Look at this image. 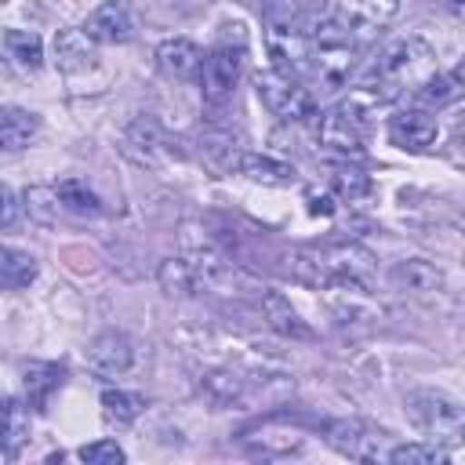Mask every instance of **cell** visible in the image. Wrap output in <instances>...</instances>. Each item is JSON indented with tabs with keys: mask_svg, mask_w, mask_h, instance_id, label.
<instances>
[{
	"mask_svg": "<svg viewBox=\"0 0 465 465\" xmlns=\"http://www.w3.org/2000/svg\"><path fill=\"white\" fill-rule=\"evenodd\" d=\"M102 407H105V414H109L113 421L127 425V421H134V418L145 411V396L124 392V389H105V392H102Z\"/></svg>",
	"mask_w": 465,
	"mask_h": 465,
	"instance_id": "4dcf8cb0",
	"label": "cell"
},
{
	"mask_svg": "<svg viewBox=\"0 0 465 465\" xmlns=\"http://www.w3.org/2000/svg\"><path fill=\"white\" fill-rule=\"evenodd\" d=\"M11 214H15V207H11V200H7V193L0 189V229L11 222Z\"/></svg>",
	"mask_w": 465,
	"mask_h": 465,
	"instance_id": "8d00e7d4",
	"label": "cell"
},
{
	"mask_svg": "<svg viewBox=\"0 0 465 465\" xmlns=\"http://www.w3.org/2000/svg\"><path fill=\"white\" fill-rule=\"evenodd\" d=\"M254 87H258L262 105H265L272 116H280V120H305V116H312V109H316L309 87H305L302 80H294V76L276 73V69L258 73V76H254Z\"/></svg>",
	"mask_w": 465,
	"mask_h": 465,
	"instance_id": "277c9868",
	"label": "cell"
},
{
	"mask_svg": "<svg viewBox=\"0 0 465 465\" xmlns=\"http://www.w3.org/2000/svg\"><path fill=\"white\" fill-rule=\"evenodd\" d=\"M302 7H309V11H323L327 0H302Z\"/></svg>",
	"mask_w": 465,
	"mask_h": 465,
	"instance_id": "74e56055",
	"label": "cell"
},
{
	"mask_svg": "<svg viewBox=\"0 0 465 465\" xmlns=\"http://www.w3.org/2000/svg\"><path fill=\"white\" fill-rule=\"evenodd\" d=\"M287 272L302 287H312V291H331V283H334V269L327 265L323 251H309V247H298L287 254Z\"/></svg>",
	"mask_w": 465,
	"mask_h": 465,
	"instance_id": "e0dca14e",
	"label": "cell"
},
{
	"mask_svg": "<svg viewBox=\"0 0 465 465\" xmlns=\"http://www.w3.org/2000/svg\"><path fill=\"white\" fill-rule=\"evenodd\" d=\"M392 283L403 291V294H432V291H443V272L440 265H432L429 258H407L392 269Z\"/></svg>",
	"mask_w": 465,
	"mask_h": 465,
	"instance_id": "9a60e30c",
	"label": "cell"
},
{
	"mask_svg": "<svg viewBox=\"0 0 465 465\" xmlns=\"http://www.w3.org/2000/svg\"><path fill=\"white\" fill-rule=\"evenodd\" d=\"M414 98H418V105H425V109H432V105H447L450 98H458V73L454 76H443L440 69L414 91Z\"/></svg>",
	"mask_w": 465,
	"mask_h": 465,
	"instance_id": "1f68e13d",
	"label": "cell"
},
{
	"mask_svg": "<svg viewBox=\"0 0 465 465\" xmlns=\"http://www.w3.org/2000/svg\"><path fill=\"white\" fill-rule=\"evenodd\" d=\"M25 440H29V403L15 396H0V447L15 454Z\"/></svg>",
	"mask_w": 465,
	"mask_h": 465,
	"instance_id": "603a6c76",
	"label": "cell"
},
{
	"mask_svg": "<svg viewBox=\"0 0 465 465\" xmlns=\"http://www.w3.org/2000/svg\"><path fill=\"white\" fill-rule=\"evenodd\" d=\"M80 461H87V465H120L124 461V447L113 443V440H98V443L80 447Z\"/></svg>",
	"mask_w": 465,
	"mask_h": 465,
	"instance_id": "e575fe53",
	"label": "cell"
},
{
	"mask_svg": "<svg viewBox=\"0 0 465 465\" xmlns=\"http://www.w3.org/2000/svg\"><path fill=\"white\" fill-rule=\"evenodd\" d=\"M381 440H385V432L374 429L363 418H341V421L327 425V443L338 454L352 458V461H378L381 458Z\"/></svg>",
	"mask_w": 465,
	"mask_h": 465,
	"instance_id": "8992f818",
	"label": "cell"
},
{
	"mask_svg": "<svg viewBox=\"0 0 465 465\" xmlns=\"http://www.w3.org/2000/svg\"><path fill=\"white\" fill-rule=\"evenodd\" d=\"M407 411H411V421L432 436V443H461V432H465V418H461V407L443 396V392H432V389H421V392H411L407 396Z\"/></svg>",
	"mask_w": 465,
	"mask_h": 465,
	"instance_id": "3957f363",
	"label": "cell"
},
{
	"mask_svg": "<svg viewBox=\"0 0 465 465\" xmlns=\"http://www.w3.org/2000/svg\"><path fill=\"white\" fill-rule=\"evenodd\" d=\"M400 11V0H341V18L349 29H378Z\"/></svg>",
	"mask_w": 465,
	"mask_h": 465,
	"instance_id": "cb8c5ba5",
	"label": "cell"
},
{
	"mask_svg": "<svg viewBox=\"0 0 465 465\" xmlns=\"http://www.w3.org/2000/svg\"><path fill=\"white\" fill-rule=\"evenodd\" d=\"M265 40H269V58L276 73L294 80L309 73V33L302 25H269Z\"/></svg>",
	"mask_w": 465,
	"mask_h": 465,
	"instance_id": "52a82bcc",
	"label": "cell"
},
{
	"mask_svg": "<svg viewBox=\"0 0 465 465\" xmlns=\"http://www.w3.org/2000/svg\"><path fill=\"white\" fill-rule=\"evenodd\" d=\"M160 124L149 116V113H142L127 131H124V153L131 156V160H138V163H156V149H160Z\"/></svg>",
	"mask_w": 465,
	"mask_h": 465,
	"instance_id": "44dd1931",
	"label": "cell"
},
{
	"mask_svg": "<svg viewBox=\"0 0 465 465\" xmlns=\"http://www.w3.org/2000/svg\"><path fill=\"white\" fill-rule=\"evenodd\" d=\"M94 40L84 29H58L54 33V62L65 73H84L94 65Z\"/></svg>",
	"mask_w": 465,
	"mask_h": 465,
	"instance_id": "2e32d148",
	"label": "cell"
},
{
	"mask_svg": "<svg viewBox=\"0 0 465 465\" xmlns=\"http://www.w3.org/2000/svg\"><path fill=\"white\" fill-rule=\"evenodd\" d=\"M385 458L392 465H450V450L440 443H400Z\"/></svg>",
	"mask_w": 465,
	"mask_h": 465,
	"instance_id": "83f0119b",
	"label": "cell"
},
{
	"mask_svg": "<svg viewBox=\"0 0 465 465\" xmlns=\"http://www.w3.org/2000/svg\"><path fill=\"white\" fill-rule=\"evenodd\" d=\"M36 280V262L25 251L0 247V291H18Z\"/></svg>",
	"mask_w": 465,
	"mask_h": 465,
	"instance_id": "4316f807",
	"label": "cell"
},
{
	"mask_svg": "<svg viewBox=\"0 0 465 465\" xmlns=\"http://www.w3.org/2000/svg\"><path fill=\"white\" fill-rule=\"evenodd\" d=\"M160 287L167 291V294H178V298H185V294H193L196 287H200V280H196V272H193V265L178 254V258H167L163 265H160Z\"/></svg>",
	"mask_w": 465,
	"mask_h": 465,
	"instance_id": "f546056e",
	"label": "cell"
},
{
	"mask_svg": "<svg viewBox=\"0 0 465 465\" xmlns=\"http://www.w3.org/2000/svg\"><path fill=\"white\" fill-rule=\"evenodd\" d=\"M54 196H58V207H65V211L76 214V218H98V214H102V203H98V196L87 189L84 178H62V182L54 185Z\"/></svg>",
	"mask_w": 465,
	"mask_h": 465,
	"instance_id": "484cf974",
	"label": "cell"
},
{
	"mask_svg": "<svg viewBox=\"0 0 465 465\" xmlns=\"http://www.w3.org/2000/svg\"><path fill=\"white\" fill-rule=\"evenodd\" d=\"M40 131L36 113L18 109V105H0V149L4 153H18L25 149Z\"/></svg>",
	"mask_w": 465,
	"mask_h": 465,
	"instance_id": "d6986e66",
	"label": "cell"
},
{
	"mask_svg": "<svg viewBox=\"0 0 465 465\" xmlns=\"http://www.w3.org/2000/svg\"><path fill=\"white\" fill-rule=\"evenodd\" d=\"M87 367L102 378H120L134 367V341L124 331H105L87 345Z\"/></svg>",
	"mask_w": 465,
	"mask_h": 465,
	"instance_id": "9c48e42d",
	"label": "cell"
},
{
	"mask_svg": "<svg viewBox=\"0 0 465 465\" xmlns=\"http://www.w3.org/2000/svg\"><path fill=\"white\" fill-rule=\"evenodd\" d=\"M62 367L58 363H25L22 367V381H25V403L36 411V414H44L47 411V403H51V392L62 385Z\"/></svg>",
	"mask_w": 465,
	"mask_h": 465,
	"instance_id": "ffe728a7",
	"label": "cell"
},
{
	"mask_svg": "<svg viewBox=\"0 0 465 465\" xmlns=\"http://www.w3.org/2000/svg\"><path fill=\"white\" fill-rule=\"evenodd\" d=\"M156 65H160V73L163 76H171V80H196L200 76V65H203V51L193 44V40H182V36H174V40H163L160 47H156Z\"/></svg>",
	"mask_w": 465,
	"mask_h": 465,
	"instance_id": "4fadbf2b",
	"label": "cell"
},
{
	"mask_svg": "<svg viewBox=\"0 0 465 465\" xmlns=\"http://www.w3.org/2000/svg\"><path fill=\"white\" fill-rule=\"evenodd\" d=\"M236 174H243L251 182H262V185H294L298 182L294 163L276 160V156H265V153H247V149L236 160Z\"/></svg>",
	"mask_w": 465,
	"mask_h": 465,
	"instance_id": "5bb4252c",
	"label": "cell"
},
{
	"mask_svg": "<svg viewBox=\"0 0 465 465\" xmlns=\"http://www.w3.org/2000/svg\"><path fill=\"white\" fill-rule=\"evenodd\" d=\"M240 440H243V447H251L262 458H283V454L302 450V443H305L302 429H287V414H276L254 429H243Z\"/></svg>",
	"mask_w": 465,
	"mask_h": 465,
	"instance_id": "30bf717a",
	"label": "cell"
},
{
	"mask_svg": "<svg viewBox=\"0 0 465 465\" xmlns=\"http://www.w3.org/2000/svg\"><path fill=\"white\" fill-rule=\"evenodd\" d=\"M265 25H302V0H262Z\"/></svg>",
	"mask_w": 465,
	"mask_h": 465,
	"instance_id": "836d02e7",
	"label": "cell"
},
{
	"mask_svg": "<svg viewBox=\"0 0 465 465\" xmlns=\"http://www.w3.org/2000/svg\"><path fill=\"white\" fill-rule=\"evenodd\" d=\"M0 65L15 76H29L44 65V44L25 29H0Z\"/></svg>",
	"mask_w": 465,
	"mask_h": 465,
	"instance_id": "8fae6325",
	"label": "cell"
},
{
	"mask_svg": "<svg viewBox=\"0 0 465 465\" xmlns=\"http://www.w3.org/2000/svg\"><path fill=\"white\" fill-rule=\"evenodd\" d=\"M309 33V73L316 76L320 84V94H331L338 91L349 73H352V62H356V36L345 22L338 18H327Z\"/></svg>",
	"mask_w": 465,
	"mask_h": 465,
	"instance_id": "6da1fadb",
	"label": "cell"
},
{
	"mask_svg": "<svg viewBox=\"0 0 465 465\" xmlns=\"http://www.w3.org/2000/svg\"><path fill=\"white\" fill-rule=\"evenodd\" d=\"M331 189H334L341 200L356 203V200L371 196V174H363L360 167H352V163L345 160V163H338V167L331 171Z\"/></svg>",
	"mask_w": 465,
	"mask_h": 465,
	"instance_id": "f1b7e54d",
	"label": "cell"
},
{
	"mask_svg": "<svg viewBox=\"0 0 465 465\" xmlns=\"http://www.w3.org/2000/svg\"><path fill=\"white\" fill-rule=\"evenodd\" d=\"M243 62H247L243 25H225L222 40L203 54V65H200V91H203L207 105H222L232 98V91L243 76Z\"/></svg>",
	"mask_w": 465,
	"mask_h": 465,
	"instance_id": "7a4b0ae2",
	"label": "cell"
},
{
	"mask_svg": "<svg viewBox=\"0 0 465 465\" xmlns=\"http://www.w3.org/2000/svg\"><path fill=\"white\" fill-rule=\"evenodd\" d=\"M240 153H243V145H240V138H232L229 131H207L203 142H200V156H203V163H207L214 174H232Z\"/></svg>",
	"mask_w": 465,
	"mask_h": 465,
	"instance_id": "7402d4cb",
	"label": "cell"
},
{
	"mask_svg": "<svg viewBox=\"0 0 465 465\" xmlns=\"http://www.w3.org/2000/svg\"><path fill=\"white\" fill-rule=\"evenodd\" d=\"M84 33L94 40V44H127L134 36V22H131V11L127 4L120 0H109L102 7H94L84 22Z\"/></svg>",
	"mask_w": 465,
	"mask_h": 465,
	"instance_id": "7c38bea8",
	"label": "cell"
},
{
	"mask_svg": "<svg viewBox=\"0 0 465 465\" xmlns=\"http://www.w3.org/2000/svg\"><path fill=\"white\" fill-rule=\"evenodd\" d=\"M200 392H203V400H207L214 411H222V407L240 403V400L247 396V385H243V378L232 374V371H211V374L200 378Z\"/></svg>",
	"mask_w": 465,
	"mask_h": 465,
	"instance_id": "d4e9b609",
	"label": "cell"
},
{
	"mask_svg": "<svg viewBox=\"0 0 465 465\" xmlns=\"http://www.w3.org/2000/svg\"><path fill=\"white\" fill-rule=\"evenodd\" d=\"M316 138H320V145H323L331 156H341V160H360V156L367 153L360 116H356L349 105L323 113L320 124H316Z\"/></svg>",
	"mask_w": 465,
	"mask_h": 465,
	"instance_id": "5b68a950",
	"label": "cell"
},
{
	"mask_svg": "<svg viewBox=\"0 0 465 465\" xmlns=\"http://www.w3.org/2000/svg\"><path fill=\"white\" fill-rule=\"evenodd\" d=\"M262 316H265V323H269L276 334H283V338H294V341H309V338H312V331L302 323V316L291 309V302H287L280 291H265V294H262Z\"/></svg>",
	"mask_w": 465,
	"mask_h": 465,
	"instance_id": "ac0fdd59",
	"label": "cell"
},
{
	"mask_svg": "<svg viewBox=\"0 0 465 465\" xmlns=\"http://www.w3.org/2000/svg\"><path fill=\"white\" fill-rule=\"evenodd\" d=\"M309 214H323V218H331L334 214V200L331 196H309Z\"/></svg>",
	"mask_w": 465,
	"mask_h": 465,
	"instance_id": "d590c367",
	"label": "cell"
},
{
	"mask_svg": "<svg viewBox=\"0 0 465 465\" xmlns=\"http://www.w3.org/2000/svg\"><path fill=\"white\" fill-rule=\"evenodd\" d=\"M25 211H29V218H36L40 225H51L54 218H58V196H54V189H44V185H33V189H25Z\"/></svg>",
	"mask_w": 465,
	"mask_h": 465,
	"instance_id": "d6a6232c",
	"label": "cell"
},
{
	"mask_svg": "<svg viewBox=\"0 0 465 465\" xmlns=\"http://www.w3.org/2000/svg\"><path fill=\"white\" fill-rule=\"evenodd\" d=\"M440 134V124L432 116V109L425 105H407L389 120V138L392 145L407 149V153H425Z\"/></svg>",
	"mask_w": 465,
	"mask_h": 465,
	"instance_id": "ba28073f",
	"label": "cell"
}]
</instances>
